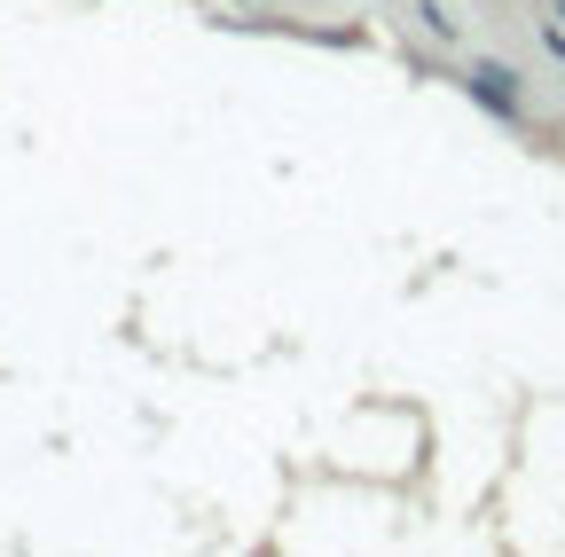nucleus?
Wrapping results in <instances>:
<instances>
[{
  "label": "nucleus",
  "instance_id": "obj_1",
  "mask_svg": "<svg viewBox=\"0 0 565 557\" xmlns=\"http://www.w3.org/2000/svg\"><path fill=\"white\" fill-rule=\"evenodd\" d=\"M471 87H479V95H487L494 110H519V87H511L503 72H471Z\"/></svg>",
  "mask_w": 565,
  "mask_h": 557
},
{
  "label": "nucleus",
  "instance_id": "obj_2",
  "mask_svg": "<svg viewBox=\"0 0 565 557\" xmlns=\"http://www.w3.org/2000/svg\"><path fill=\"white\" fill-rule=\"evenodd\" d=\"M542 40H550V47L565 55V9H550V17H542Z\"/></svg>",
  "mask_w": 565,
  "mask_h": 557
}]
</instances>
